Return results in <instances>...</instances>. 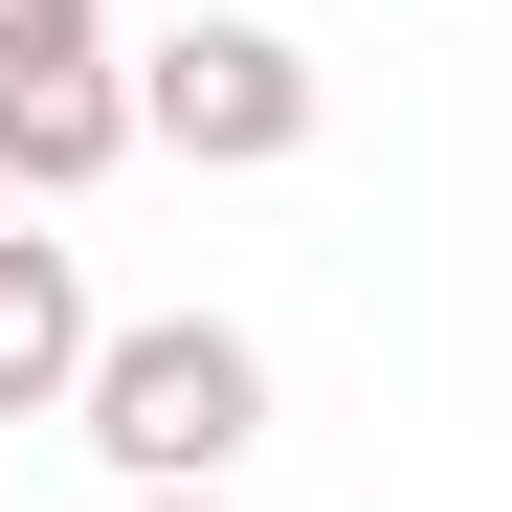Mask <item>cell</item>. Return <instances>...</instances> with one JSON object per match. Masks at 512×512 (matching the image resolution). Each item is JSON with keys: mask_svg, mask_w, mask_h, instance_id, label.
<instances>
[{"mask_svg": "<svg viewBox=\"0 0 512 512\" xmlns=\"http://www.w3.org/2000/svg\"><path fill=\"white\" fill-rule=\"evenodd\" d=\"M90 357H112V312H90V268L0 223V423H67V401H90Z\"/></svg>", "mask_w": 512, "mask_h": 512, "instance_id": "4", "label": "cell"}, {"mask_svg": "<svg viewBox=\"0 0 512 512\" xmlns=\"http://www.w3.org/2000/svg\"><path fill=\"white\" fill-rule=\"evenodd\" d=\"M0 223H23V201H0Z\"/></svg>", "mask_w": 512, "mask_h": 512, "instance_id": "6", "label": "cell"}, {"mask_svg": "<svg viewBox=\"0 0 512 512\" xmlns=\"http://www.w3.org/2000/svg\"><path fill=\"white\" fill-rule=\"evenodd\" d=\"M312 112H334V90H312L290 23H156V45H134V134L201 156V179H290Z\"/></svg>", "mask_w": 512, "mask_h": 512, "instance_id": "2", "label": "cell"}, {"mask_svg": "<svg viewBox=\"0 0 512 512\" xmlns=\"http://www.w3.org/2000/svg\"><path fill=\"white\" fill-rule=\"evenodd\" d=\"M112 446V490H223L245 446H268V357H245L223 312H134L112 357H90V401H67Z\"/></svg>", "mask_w": 512, "mask_h": 512, "instance_id": "1", "label": "cell"}, {"mask_svg": "<svg viewBox=\"0 0 512 512\" xmlns=\"http://www.w3.org/2000/svg\"><path fill=\"white\" fill-rule=\"evenodd\" d=\"M134 134V67H112V0H0V201H90Z\"/></svg>", "mask_w": 512, "mask_h": 512, "instance_id": "3", "label": "cell"}, {"mask_svg": "<svg viewBox=\"0 0 512 512\" xmlns=\"http://www.w3.org/2000/svg\"><path fill=\"white\" fill-rule=\"evenodd\" d=\"M134 512H223V490H134Z\"/></svg>", "mask_w": 512, "mask_h": 512, "instance_id": "5", "label": "cell"}]
</instances>
